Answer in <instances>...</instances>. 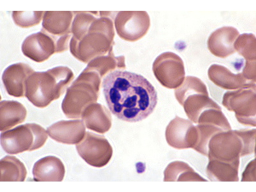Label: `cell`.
Segmentation results:
<instances>
[{
    "mask_svg": "<svg viewBox=\"0 0 256 192\" xmlns=\"http://www.w3.org/2000/svg\"><path fill=\"white\" fill-rule=\"evenodd\" d=\"M108 106L118 118L128 122L143 120L154 110L157 103V92L143 76L116 70L108 74L103 83Z\"/></svg>",
    "mask_w": 256,
    "mask_h": 192,
    "instance_id": "obj_1",
    "label": "cell"
},
{
    "mask_svg": "<svg viewBox=\"0 0 256 192\" xmlns=\"http://www.w3.org/2000/svg\"><path fill=\"white\" fill-rule=\"evenodd\" d=\"M48 138L46 131L40 126L27 124L2 133L1 144L6 153L15 154L39 148Z\"/></svg>",
    "mask_w": 256,
    "mask_h": 192,
    "instance_id": "obj_2",
    "label": "cell"
},
{
    "mask_svg": "<svg viewBox=\"0 0 256 192\" xmlns=\"http://www.w3.org/2000/svg\"><path fill=\"white\" fill-rule=\"evenodd\" d=\"M55 70L34 72L26 83L25 96L34 106L44 108L58 96L53 76Z\"/></svg>",
    "mask_w": 256,
    "mask_h": 192,
    "instance_id": "obj_3",
    "label": "cell"
},
{
    "mask_svg": "<svg viewBox=\"0 0 256 192\" xmlns=\"http://www.w3.org/2000/svg\"><path fill=\"white\" fill-rule=\"evenodd\" d=\"M76 146L80 156L94 167L100 168L106 166L112 156V148L105 138L88 132Z\"/></svg>",
    "mask_w": 256,
    "mask_h": 192,
    "instance_id": "obj_4",
    "label": "cell"
},
{
    "mask_svg": "<svg viewBox=\"0 0 256 192\" xmlns=\"http://www.w3.org/2000/svg\"><path fill=\"white\" fill-rule=\"evenodd\" d=\"M154 71L160 84L169 89L179 86L185 78L183 61L179 56L170 52L162 53L157 57Z\"/></svg>",
    "mask_w": 256,
    "mask_h": 192,
    "instance_id": "obj_5",
    "label": "cell"
},
{
    "mask_svg": "<svg viewBox=\"0 0 256 192\" xmlns=\"http://www.w3.org/2000/svg\"><path fill=\"white\" fill-rule=\"evenodd\" d=\"M114 25L116 32L122 38L130 42L140 39L150 28L149 16L144 11H120L116 16Z\"/></svg>",
    "mask_w": 256,
    "mask_h": 192,
    "instance_id": "obj_6",
    "label": "cell"
},
{
    "mask_svg": "<svg viewBox=\"0 0 256 192\" xmlns=\"http://www.w3.org/2000/svg\"><path fill=\"white\" fill-rule=\"evenodd\" d=\"M34 72L29 65L23 63L14 64L7 68L3 74L2 79L8 94L16 97L25 96L26 81Z\"/></svg>",
    "mask_w": 256,
    "mask_h": 192,
    "instance_id": "obj_7",
    "label": "cell"
},
{
    "mask_svg": "<svg viewBox=\"0 0 256 192\" xmlns=\"http://www.w3.org/2000/svg\"><path fill=\"white\" fill-rule=\"evenodd\" d=\"M32 34L23 42L22 51L24 55L38 62L47 60L53 51V42L44 32Z\"/></svg>",
    "mask_w": 256,
    "mask_h": 192,
    "instance_id": "obj_8",
    "label": "cell"
},
{
    "mask_svg": "<svg viewBox=\"0 0 256 192\" xmlns=\"http://www.w3.org/2000/svg\"><path fill=\"white\" fill-rule=\"evenodd\" d=\"M239 34L236 28L224 26L213 32L208 41V48L214 55L224 58L235 52L234 44Z\"/></svg>",
    "mask_w": 256,
    "mask_h": 192,
    "instance_id": "obj_9",
    "label": "cell"
},
{
    "mask_svg": "<svg viewBox=\"0 0 256 192\" xmlns=\"http://www.w3.org/2000/svg\"><path fill=\"white\" fill-rule=\"evenodd\" d=\"M34 180L36 182H61L64 178L65 169L61 160L54 156L40 159L34 165Z\"/></svg>",
    "mask_w": 256,
    "mask_h": 192,
    "instance_id": "obj_10",
    "label": "cell"
},
{
    "mask_svg": "<svg viewBox=\"0 0 256 192\" xmlns=\"http://www.w3.org/2000/svg\"><path fill=\"white\" fill-rule=\"evenodd\" d=\"M27 114L26 110L20 103L13 100H4L0 104V130H8L23 122Z\"/></svg>",
    "mask_w": 256,
    "mask_h": 192,
    "instance_id": "obj_11",
    "label": "cell"
},
{
    "mask_svg": "<svg viewBox=\"0 0 256 192\" xmlns=\"http://www.w3.org/2000/svg\"><path fill=\"white\" fill-rule=\"evenodd\" d=\"M0 182H24L27 172L24 164L16 157L5 156L0 160Z\"/></svg>",
    "mask_w": 256,
    "mask_h": 192,
    "instance_id": "obj_12",
    "label": "cell"
},
{
    "mask_svg": "<svg viewBox=\"0 0 256 192\" xmlns=\"http://www.w3.org/2000/svg\"><path fill=\"white\" fill-rule=\"evenodd\" d=\"M74 128L62 130L52 125L47 128V132L49 136L56 141L63 144H72L78 143L82 139L85 132V129L75 130L77 128Z\"/></svg>",
    "mask_w": 256,
    "mask_h": 192,
    "instance_id": "obj_13",
    "label": "cell"
},
{
    "mask_svg": "<svg viewBox=\"0 0 256 192\" xmlns=\"http://www.w3.org/2000/svg\"><path fill=\"white\" fill-rule=\"evenodd\" d=\"M234 46L238 52L248 59L255 58L256 38L252 34L240 35L235 42Z\"/></svg>",
    "mask_w": 256,
    "mask_h": 192,
    "instance_id": "obj_14",
    "label": "cell"
},
{
    "mask_svg": "<svg viewBox=\"0 0 256 192\" xmlns=\"http://www.w3.org/2000/svg\"><path fill=\"white\" fill-rule=\"evenodd\" d=\"M44 11H13L12 16L16 24L22 28H28L38 24Z\"/></svg>",
    "mask_w": 256,
    "mask_h": 192,
    "instance_id": "obj_15",
    "label": "cell"
}]
</instances>
